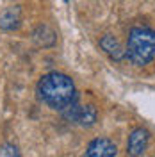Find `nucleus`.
Segmentation results:
<instances>
[{
  "mask_svg": "<svg viewBox=\"0 0 155 157\" xmlns=\"http://www.w3.org/2000/svg\"><path fill=\"white\" fill-rule=\"evenodd\" d=\"M38 95L48 107L62 111L77 100V89H75L73 80L66 73L50 71L39 78Z\"/></svg>",
  "mask_w": 155,
  "mask_h": 157,
  "instance_id": "obj_1",
  "label": "nucleus"
},
{
  "mask_svg": "<svg viewBox=\"0 0 155 157\" xmlns=\"http://www.w3.org/2000/svg\"><path fill=\"white\" fill-rule=\"evenodd\" d=\"M125 56L136 66H146L155 57V30L150 27H134L128 32Z\"/></svg>",
  "mask_w": 155,
  "mask_h": 157,
  "instance_id": "obj_2",
  "label": "nucleus"
},
{
  "mask_svg": "<svg viewBox=\"0 0 155 157\" xmlns=\"http://www.w3.org/2000/svg\"><path fill=\"white\" fill-rule=\"evenodd\" d=\"M62 116L68 120L70 123H77L80 127H93L96 123L98 118V111L95 105L87 104V105H78L77 100L73 104H70L66 109L61 111Z\"/></svg>",
  "mask_w": 155,
  "mask_h": 157,
  "instance_id": "obj_3",
  "label": "nucleus"
},
{
  "mask_svg": "<svg viewBox=\"0 0 155 157\" xmlns=\"http://www.w3.org/2000/svg\"><path fill=\"white\" fill-rule=\"evenodd\" d=\"M150 143V132L143 127H137L130 132L127 141V155L128 157H141L146 152Z\"/></svg>",
  "mask_w": 155,
  "mask_h": 157,
  "instance_id": "obj_4",
  "label": "nucleus"
},
{
  "mask_svg": "<svg viewBox=\"0 0 155 157\" xmlns=\"http://www.w3.org/2000/svg\"><path fill=\"white\" fill-rule=\"evenodd\" d=\"M118 148L109 137H96L86 148L84 157H116Z\"/></svg>",
  "mask_w": 155,
  "mask_h": 157,
  "instance_id": "obj_5",
  "label": "nucleus"
},
{
  "mask_svg": "<svg viewBox=\"0 0 155 157\" xmlns=\"http://www.w3.org/2000/svg\"><path fill=\"white\" fill-rule=\"evenodd\" d=\"M100 48L114 61H121L125 57V48L121 47L119 39L114 38L112 34H105V36L100 38Z\"/></svg>",
  "mask_w": 155,
  "mask_h": 157,
  "instance_id": "obj_6",
  "label": "nucleus"
},
{
  "mask_svg": "<svg viewBox=\"0 0 155 157\" xmlns=\"http://www.w3.org/2000/svg\"><path fill=\"white\" fill-rule=\"evenodd\" d=\"M20 25V11L18 7H9L0 16V27L4 30H13Z\"/></svg>",
  "mask_w": 155,
  "mask_h": 157,
  "instance_id": "obj_7",
  "label": "nucleus"
},
{
  "mask_svg": "<svg viewBox=\"0 0 155 157\" xmlns=\"http://www.w3.org/2000/svg\"><path fill=\"white\" fill-rule=\"evenodd\" d=\"M0 157H21L14 145H4L0 148Z\"/></svg>",
  "mask_w": 155,
  "mask_h": 157,
  "instance_id": "obj_8",
  "label": "nucleus"
},
{
  "mask_svg": "<svg viewBox=\"0 0 155 157\" xmlns=\"http://www.w3.org/2000/svg\"><path fill=\"white\" fill-rule=\"evenodd\" d=\"M64 2H66V4H68V2H70V0H64Z\"/></svg>",
  "mask_w": 155,
  "mask_h": 157,
  "instance_id": "obj_9",
  "label": "nucleus"
}]
</instances>
